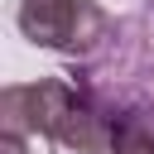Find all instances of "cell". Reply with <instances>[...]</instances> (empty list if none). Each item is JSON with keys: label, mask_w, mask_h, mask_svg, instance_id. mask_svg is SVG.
<instances>
[{"label": "cell", "mask_w": 154, "mask_h": 154, "mask_svg": "<svg viewBox=\"0 0 154 154\" xmlns=\"http://www.w3.org/2000/svg\"><path fill=\"white\" fill-rule=\"evenodd\" d=\"M77 87L67 77H38V82H10L0 91V130L14 135H43L77 106Z\"/></svg>", "instance_id": "cell-3"}, {"label": "cell", "mask_w": 154, "mask_h": 154, "mask_svg": "<svg viewBox=\"0 0 154 154\" xmlns=\"http://www.w3.org/2000/svg\"><path fill=\"white\" fill-rule=\"evenodd\" d=\"M111 154H154V140H144V135H116Z\"/></svg>", "instance_id": "cell-5"}, {"label": "cell", "mask_w": 154, "mask_h": 154, "mask_svg": "<svg viewBox=\"0 0 154 154\" xmlns=\"http://www.w3.org/2000/svg\"><path fill=\"white\" fill-rule=\"evenodd\" d=\"M0 154H29V135H14V130H0Z\"/></svg>", "instance_id": "cell-6"}, {"label": "cell", "mask_w": 154, "mask_h": 154, "mask_svg": "<svg viewBox=\"0 0 154 154\" xmlns=\"http://www.w3.org/2000/svg\"><path fill=\"white\" fill-rule=\"evenodd\" d=\"M14 24L34 48H48L63 58H87L106 43L116 19L91 0H19Z\"/></svg>", "instance_id": "cell-2"}, {"label": "cell", "mask_w": 154, "mask_h": 154, "mask_svg": "<svg viewBox=\"0 0 154 154\" xmlns=\"http://www.w3.org/2000/svg\"><path fill=\"white\" fill-rule=\"evenodd\" d=\"M111 149H116V125L87 101H77L48 130V154H111Z\"/></svg>", "instance_id": "cell-4"}, {"label": "cell", "mask_w": 154, "mask_h": 154, "mask_svg": "<svg viewBox=\"0 0 154 154\" xmlns=\"http://www.w3.org/2000/svg\"><path fill=\"white\" fill-rule=\"evenodd\" d=\"M67 82L87 106L111 116L116 135L154 140V5L111 24L96 53L72 58Z\"/></svg>", "instance_id": "cell-1"}]
</instances>
